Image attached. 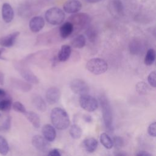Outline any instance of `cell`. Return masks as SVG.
Segmentation results:
<instances>
[{
    "label": "cell",
    "instance_id": "6da1fadb",
    "mask_svg": "<svg viewBox=\"0 0 156 156\" xmlns=\"http://www.w3.org/2000/svg\"><path fill=\"white\" fill-rule=\"evenodd\" d=\"M51 120L53 126L60 130L66 129L70 124L69 116L66 112L60 107H56L51 112Z\"/></svg>",
    "mask_w": 156,
    "mask_h": 156
},
{
    "label": "cell",
    "instance_id": "7a4b0ae2",
    "mask_svg": "<svg viewBox=\"0 0 156 156\" xmlns=\"http://www.w3.org/2000/svg\"><path fill=\"white\" fill-rule=\"evenodd\" d=\"M69 21L73 26V32L72 35H76L82 29L87 28L90 22V17L85 13H79L71 15L69 19Z\"/></svg>",
    "mask_w": 156,
    "mask_h": 156
},
{
    "label": "cell",
    "instance_id": "3957f363",
    "mask_svg": "<svg viewBox=\"0 0 156 156\" xmlns=\"http://www.w3.org/2000/svg\"><path fill=\"white\" fill-rule=\"evenodd\" d=\"M99 101L105 126L108 130H113V113L110 102L104 95L100 97Z\"/></svg>",
    "mask_w": 156,
    "mask_h": 156
},
{
    "label": "cell",
    "instance_id": "277c9868",
    "mask_svg": "<svg viewBox=\"0 0 156 156\" xmlns=\"http://www.w3.org/2000/svg\"><path fill=\"white\" fill-rule=\"evenodd\" d=\"M86 68L94 75H100L106 72L108 69V64L104 59L93 58L87 62Z\"/></svg>",
    "mask_w": 156,
    "mask_h": 156
},
{
    "label": "cell",
    "instance_id": "5b68a950",
    "mask_svg": "<svg viewBox=\"0 0 156 156\" xmlns=\"http://www.w3.org/2000/svg\"><path fill=\"white\" fill-rule=\"evenodd\" d=\"M65 16L63 11L58 7H52L45 13L46 20L52 25H58L62 23Z\"/></svg>",
    "mask_w": 156,
    "mask_h": 156
},
{
    "label": "cell",
    "instance_id": "8992f818",
    "mask_svg": "<svg viewBox=\"0 0 156 156\" xmlns=\"http://www.w3.org/2000/svg\"><path fill=\"white\" fill-rule=\"evenodd\" d=\"M79 104L83 109L89 112L95 111L98 107V102L96 99L87 94L80 96Z\"/></svg>",
    "mask_w": 156,
    "mask_h": 156
},
{
    "label": "cell",
    "instance_id": "52a82bcc",
    "mask_svg": "<svg viewBox=\"0 0 156 156\" xmlns=\"http://www.w3.org/2000/svg\"><path fill=\"white\" fill-rule=\"evenodd\" d=\"M70 88L73 93L77 94H85L89 91V87L87 83L80 79H75L70 82Z\"/></svg>",
    "mask_w": 156,
    "mask_h": 156
},
{
    "label": "cell",
    "instance_id": "ba28073f",
    "mask_svg": "<svg viewBox=\"0 0 156 156\" xmlns=\"http://www.w3.org/2000/svg\"><path fill=\"white\" fill-rule=\"evenodd\" d=\"M32 143L33 146L40 152H47L50 150L51 144L49 141L41 135L34 136L32 139Z\"/></svg>",
    "mask_w": 156,
    "mask_h": 156
},
{
    "label": "cell",
    "instance_id": "9c48e42d",
    "mask_svg": "<svg viewBox=\"0 0 156 156\" xmlns=\"http://www.w3.org/2000/svg\"><path fill=\"white\" fill-rule=\"evenodd\" d=\"M61 96L60 90L57 87H51L48 89L46 93V101L51 105L57 103Z\"/></svg>",
    "mask_w": 156,
    "mask_h": 156
},
{
    "label": "cell",
    "instance_id": "30bf717a",
    "mask_svg": "<svg viewBox=\"0 0 156 156\" xmlns=\"http://www.w3.org/2000/svg\"><path fill=\"white\" fill-rule=\"evenodd\" d=\"M63 10L68 13L78 12L82 8V4L78 0H68L63 5Z\"/></svg>",
    "mask_w": 156,
    "mask_h": 156
},
{
    "label": "cell",
    "instance_id": "8fae6325",
    "mask_svg": "<svg viewBox=\"0 0 156 156\" xmlns=\"http://www.w3.org/2000/svg\"><path fill=\"white\" fill-rule=\"evenodd\" d=\"M29 28L33 32H38L41 30L44 26V19L40 16L33 17L29 21Z\"/></svg>",
    "mask_w": 156,
    "mask_h": 156
},
{
    "label": "cell",
    "instance_id": "7c38bea8",
    "mask_svg": "<svg viewBox=\"0 0 156 156\" xmlns=\"http://www.w3.org/2000/svg\"><path fill=\"white\" fill-rule=\"evenodd\" d=\"M41 132L44 138L49 142H52L55 139L56 131L52 126L49 124L44 125L42 127Z\"/></svg>",
    "mask_w": 156,
    "mask_h": 156
},
{
    "label": "cell",
    "instance_id": "4fadbf2b",
    "mask_svg": "<svg viewBox=\"0 0 156 156\" xmlns=\"http://www.w3.org/2000/svg\"><path fill=\"white\" fill-rule=\"evenodd\" d=\"M19 35V32H15L7 36L0 38V45L3 47L12 46L15 44L16 40Z\"/></svg>",
    "mask_w": 156,
    "mask_h": 156
},
{
    "label": "cell",
    "instance_id": "5bb4252c",
    "mask_svg": "<svg viewBox=\"0 0 156 156\" xmlns=\"http://www.w3.org/2000/svg\"><path fill=\"white\" fill-rule=\"evenodd\" d=\"M20 73L21 76L29 83H38L39 79L30 69L26 68H21L20 69Z\"/></svg>",
    "mask_w": 156,
    "mask_h": 156
},
{
    "label": "cell",
    "instance_id": "9a60e30c",
    "mask_svg": "<svg viewBox=\"0 0 156 156\" xmlns=\"http://www.w3.org/2000/svg\"><path fill=\"white\" fill-rule=\"evenodd\" d=\"M2 16L4 21L7 23H10L13 19L14 12L11 5L8 3H4L2 7Z\"/></svg>",
    "mask_w": 156,
    "mask_h": 156
},
{
    "label": "cell",
    "instance_id": "2e32d148",
    "mask_svg": "<svg viewBox=\"0 0 156 156\" xmlns=\"http://www.w3.org/2000/svg\"><path fill=\"white\" fill-rule=\"evenodd\" d=\"M84 149L89 153H93L96 151L98 147V141L93 137L85 138L82 143Z\"/></svg>",
    "mask_w": 156,
    "mask_h": 156
},
{
    "label": "cell",
    "instance_id": "e0dca14e",
    "mask_svg": "<svg viewBox=\"0 0 156 156\" xmlns=\"http://www.w3.org/2000/svg\"><path fill=\"white\" fill-rule=\"evenodd\" d=\"M73 26L69 21H66L59 29V34L62 38H66L73 34Z\"/></svg>",
    "mask_w": 156,
    "mask_h": 156
},
{
    "label": "cell",
    "instance_id": "ac0fdd59",
    "mask_svg": "<svg viewBox=\"0 0 156 156\" xmlns=\"http://www.w3.org/2000/svg\"><path fill=\"white\" fill-rule=\"evenodd\" d=\"M71 54V48L68 44H63L62 46L57 55V58L60 62L66 61L70 57Z\"/></svg>",
    "mask_w": 156,
    "mask_h": 156
},
{
    "label": "cell",
    "instance_id": "d6986e66",
    "mask_svg": "<svg viewBox=\"0 0 156 156\" xmlns=\"http://www.w3.org/2000/svg\"><path fill=\"white\" fill-rule=\"evenodd\" d=\"M110 11L113 15H121L123 13V5L121 0H111L110 2Z\"/></svg>",
    "mask_w": 156,
    "mask_h": 156
},
{
    "label": "cell",
    "instance_id": "ffe728a7",
    "mask_svg": "<svg viewBox=\"0 0 156 156\" xmlns=\"http://www.w3.org/2000/svg\"><path fill=\"white\" fill-rule=\"evenodd\" d=\"M26 118L32 124L35 128H39L40 127V118L39 116L35 112L30 111L24 113Z\"/></svg>",
    "mask_w": 156,
    "mask_h": 156
},
{
    "label": "cell",
    "instance_id": "44dd1931",
    "mask_svg": "<svg viewBox=\"0 0 156 156\" xmlns=\"http://www.w3.org/2000/svg\"><path fill=\"white\" fill-rule=\"evenodd\" d=\"M32 103L38 110L41 112L46 111V104L41 96L35 95L32 98Z\"/></svg>",
    "mask_w": 156,
    "mask_h": 156
},
{
    "label": "cell",
    "instance_id": "7402d4cb",
    "mask_svg": "<svg viewBox=\"0 0 156 156\" xmlns=\"http://www.w3.org/2000/svg\"><path fill=\"white\" fill-rule=\"evenodd\" d=\"M86 44V38L83 35L76 36L71 41V45L74 48L80 49L85 46Z\"/></svg>",
    "mask_w": 156,
    "mask_h": 156
},
{
    "label": "cell",
    "instance_id": "603a6c76",
    "mask_svg": "<svg viewBox=\"0 0 156 156\" xmlns=\"http://www.w3.org/2000/svg\"><path fill=\"white\" fill-rule=\"evenodd\" d=\"M100 141L104 147L107 149H110L113 147V140L106 133H102L101 134Z\"/></svg>",
    "mask_w": 156,
    "mask_h": 156
},
{
    "label": "cell",
    "instance_id": "cb8c5ba5",
    "mask_svg": "<svg viewBox=\"0 0 156 156\" xmlns=\"http://www.w3.org/2000/svg\"><path fill=\"white\" fill-rule=\"evenodd\" d=\"M69 133L70 136L73 139H79L81 137L82 134V130L80 126H79L77 124H73L72 125L69 130Z\"/></svg>",
    "mask_w": 156,
    "mask_h": 156
},
{
    "label": "cell",
    "instance_id": "d4e9b609",
    "mask_svg": "<svg viewBox=\"0 0 156 156\" xmlns=\"http://www.w3.org/2000/svg\"><path fill=\"white\" fill-rule=\"evenodd\" d=\"M155 59V51L154 49H149L145 55L144 62L147 66L152 65Z\"/></svg>",
    "mask_w": 156,
    "mask_h": 156
},
{
    "label": "cell",
    "instance_id": "484cf974",
    "mask_svg": "<svg viewBox=\"0 0 156 156\" xmlns=\"http://www.w3.org/2000/svg\"><path fill=\"white\" fill-rule=\"evenodd\" d=\"M136 90L138 94L145 95L149 93V88L144 82H139L136 84Z\"/></svg>",
    "mask_w": 156,
    "mask_h": 156
},
{
    "label": "cell",
    "instance_id": "4316f807",
    "mask_svg": "<svg viewBox=\"0 0 156 156\" xmlns=\"http://www.w3.org/2000/svg\"><path fill=\"white\" fill-rule=\"evenodd\" d=\"M141 43L137 40L131 41L129 44V50L132 54H138L141 51Z\"/></svg>",
    "mask_w": 156,
    "mask_h": 156
},
{
    "label": "cell",
    "instance_id": "83f0119b",
    "mask_svg": "<svg viewBox=\"0 0 156 156\" xmlns=\"http://www.w3.org/2000/svg\"><path fill=\"white\" fill-rule=\"evenodd\" d=\"M9 150V144L7 140L0 135V154L1 155H6Z\"/></svg>",
    "mask_w": 156,
    "mask_h": 156
},
{
    "label": "cell",
    "instance_id": "f1b7e54d",
    "mask_svg": "<svg viewBox=\"0 0 156 156\" xmlns=\"http://www.w3.org/2000/svg\"><path fill=\"white\" fill-rule=\"evenodd\" d=\"M12 101L9 99H5L0 101V110L1 111H8L12 107Z\"/></svg>",
    "mask_w": 156,
    "mask_h": 156
},
{
    "label": "cell",
    "instance_id": "f546056e",
    "mask_svg": "<svg viewBox=\"0 0 156 156\" xmlns=\"http://www.w3.org/2000/svg\"><path fill=\"white\" fill-rule=\"evenodd\" d=\"M12 108H13V110H15L16 112L22 113L24 114L26 112L25 107L24 106V105L23 104H21L19 101H16V102H13L12 104Z\"/></svg>",
    "mask_w": 156,
    "mask_h": 156
},
{
    "label": "cell",
    "instance_id": "4dcf8cb0",
    "mask_svg": "<svg viewBox=\"0 0 156 156\" xmlns=\"http://www.w3.org/2000/svg\"><path fill=\"white\" fill-rule=\"evenodd\" d=\"M87 38L91 42H94L97 38V33L96 31L93 28L87 29V31L86 32Z\"/></svg>",
    "mask_w": 156,
    "mask_h": 156
},
{
    "label": "cell",
    "instance_id": "1f68e13d",
    "mask_svg": "<svg viewBox=\"0 0 156 156\" xmlns=\"http://www.w3.org/2000/svg\"><path fill=\"white\" fill-rule=\"evenodd\" d=\"M155 78H156V72L155 71H153L149 74L147 77V81L150 85L153 88L156 87V82H155Z\"/></svg>",
    "mask_w": 156,
    "mask_h": 156
},
{
    "label": "cell",
    "instance_id": "d6a6232c",
    "mask_svg": "<svg viewBox=\"0 0 156 156\" xmlns=\"http://www.w3.org/2000/svg\"><path fill=\"white\" fill-rule=\"evenodd\" d=\"M113 146H115V147L117 149H120L123 146V140L120 136H115L113 140Z\"/></svg>",
    "mask_w": 156,
    "mask_h": 156
},
{
    "label": "cell",
    "instance_id": "836d02e7",
    "mask_svg": "<svg viewBox=\"0 0 156 156\" xmlns=\"http://www.w3.org/2000/svg\"><path fill=\"white\" fill-rule=\"evenodd\" d=\"M155 127H156V123L155 122H153L149 126L147 129V132L149 135L152 137H155V135H156Z\"/></svg>",
    "mask_w": 156,
    "mask_h": 156
},
{
    "label": "cell",
    "instance_id": "e575fe53",
    "mask_svg": "<svg viewBox=\"0 0 156 156\" xmlns=\"http://www.w3.org/2000/svg\"><path fill=\"white\" fill-rule=\"evenodd\" d=\"M48 155L51 156H61L62 153L58 149H53L48 152Z\"/></svg>",
    "mask_w": 156,
    "mask_h": 156
},
{
    "label": "cell",
    "instance_id": "d590c367",
    "mask_svg": "<svg viewBox=\"0 0 156 156\" xmlns=\"http://www.w3.org/2000/svg\"><path fill=\"white\" fill-rule=\"evenodd\" d=\"M10 118L8 117L6 120L5 121V122L4 124V128L5 129V130H8L10 128Z\"/></svg>",
    "mask_w": 156,
    "mask_h": 156
},
{
    "label": "cell",
    "instance_id": "8d00e7d4",
    "mask_svg": "<svg viewBox=\"0 0 156 156\" xmlns=\"http://www.w3.org/2000/svg\"><path fill=\"white\" fill-rule=\"evenodd\" d=\"M135 155L137 156H152V154L144 151H140L138 153H136Z\"/></svg>",
    "mask_w": 156,
    "mask_h": 156
},
{
    "label": "cell",
    "instance_id": "74e56055",
    "mask_svg": "<svg viewBox=\"0 0 156 156\" xmlns=\"http://www.w3.org/2000/svg\"><path fill=\"white\" fill-rule=\"evenodd\" d=\"M84 119L86 122H90L91 121V118L90 115H85L84 116Z\"/></svg>",
    "mask_w": 156,
    "mask_h": 156
},
{
    "label": "cell",
    "instance_id": "f35d334b",
    "mask_svg": "<svg viewBox=\"0 0 156 156\" xmlns=\"http://www.w3.org/2000/svg\"><path fill=\"white\" fill-rule=\"evenodd\" d=\"M5 95H6V93H5V91L4 90H2V89H1L0 88V98H4V97H5Z\"/></svg>",
    "mask_w": 156,
    "mask_h": 156
},
{
    "label": "cell",
    "instance_id": "ab89813d",
    "mask_svg": "<svg viewBox=\"0 0 156 156\" xmlns=\"http://www.w3.org/2000/svg\"><path fill=\"white\" fill-rule=\"evenodd\" d=\"M89 3H96L101 1L102 0H86Z\"/></svg>",
    "mask_w": 156,
    "mask_h": 156
},
{
    "label": "cell",
    "instance_id": "60d3db41",
    "mask_svg": "<svg viewBox=\"0 0 156 156\" xmlns=\"http://www.w3.org/2000/svg\"><path fill=\"white\" fill-rule=\"evenodd\" d=\"M3 80H4L3 76L1 74H0V83H1V84L3 83Z\"/></svg>",
    "mask_w": 156,
    "mask_h": 156
},
{
    "label": "cell",
    "instance_id": "b9f144b4",
    "mask_svg": "<svg viewBox=\"0 0 156 156\" xmlns=\"http://www.w3.org/2000/svg\"><path fill=\"white\" fill-rule=\"evenodd\" d=\"M2 49H0V56H1V54H2Z\"/></svg>",
    "mask_w": 156,
    "mask_h": 156
},
{
    "label": "cell",
    "instance_id": "7bdbcfd3",
    "mask_svg": "<svg viewBox=\"0 0 156 156\" xmlns=\"http://www.w3.org/2000/svg\"><path fill=\"white\" fill-rule=\"evenodd\" d=\"M0 116H1V114H0Z\"/></svg>",
    "mask_w": 156,
    "mask_h": 156
}]
</instances>
